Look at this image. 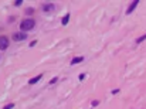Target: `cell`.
I'll return each instance as SVG.
<instances>
[{"instance_id":"1","label":"cell","mask_w":146,"mask_h":109,"mask_svg":"<svg viewBox=\"0 0 146 109\" xmlns=\"http://www.w3.org/2000/svg\"><path fill=\"white\" fill-rule=\"evenodd\" d=\"M34 26H36V21H34V18H24L21 23H20V29L21 31H30V30L34 29Z\"/></svg>"},{"instance_id":"2","label":"cell","mask_w":146,"mask_h":109,"mask_svg":"<svg viewBox=\"0 0 146 109\" xmlns=\"http://www.w3.org/2000/svg\"><path fill=\"white\" fill-rule=\"evenodd\" d=\"M9 47V38L4 37V35H1L0 37V50H6Z\"/></svg>"},{"instance_id":"3","label":"cell","mask_w":146,"mask_h":109,"mask_svg":"<svg viewBox=\"0 0 146 109\" xmlns=\"http://www.w3.org/2000/svg\"><path fill=\"white\" fill-rule=\"evenodd\" d=\"M26 38H27L26 33H14L13 34V40L14 41H21V40H26Z\"/></svg>"},{"instance_id":"4","label":"cell","mask_w":146,"mask_h":109,"mask_svg":"<svg viewBox=\"0 0 146 109\" xmlns=\"http://www.w3.org/2000/svg\"><path fill=\"white\" fill-rule=\"evenodd\" d=\"M138 4H139V0H135V1H132V3L129 4V7L126 9V14H130V13H132V12H133V10L136 9V6H138Z\"/></svg>"},{"instance_id":"5","label":"cell","mask_w":146,"mask_h":109,"mask_svg":"<svg viewBox=\"0 0 146 109\" xmlns=\"http://www.w3.org/2000/svg\"><path fill=\"white\" fill-rule=\"evenodd\" d=\"M54 3H44L43 4V10L44 12H51V10H54Z\"/></svg>"},{"instance_id":"6","label":"cell","mask_w":146,"mask_h":109,"mask_svg":"<svg viewBox=\"0 0 146 109\" xmlns=\"http://www.w3.org/2000/svg\"><path fill=\"white\" fill-rule=\"evenodd\" d=\"M41 77H43V75L40 74V75H37V77H34V78H31V79L28 81V84H30V85H34V84H37V82H38V81L41 79Z\"/></svg>"},{"instance_id":"7","label":"cell","mask_w":146,"mask_h":109,"mask_svg":"<svg viewBox=\"0 0 146 109\" xmlns=\"http://www.w3.org/2000/svg\"><path fill=\"white\" fill-rule=\"evenodd\" d=\"M82 61H84V58L82 57H75L73 60V61H71V65H75V64H79V62H82Z\"/></svg>"},{"instance_id":"8","label":"cell","mask_w":146,"mask_h":109,"mask_svg":"<svg viewBox=\"0 0 146 109\" xmlns=\"http://www.w3.org/2000/svg\"><path fill=\"white\" fill-rule=\"evenodd\" d=\"M68 21H70V14H65V16L62 17V20H61V24L62 26H67Z\"/></svg>"},{"instance_id":"9","label":"cell","mask_w":146,"mask_h":109,"mask_svg":"<svg viewBox=\"0 0 146 109\" xmlns=\"http://www.w3.org/2000/svg\"><path fill=\"white\" fill-rule=\"evenodd\" d=\"M145 40H146V34H143V35H142V37H139V38L136 40V43L139 44V43H142V41H145Z\"/></svg>"},{"instance_id":"10","label":"cell","mask_w":146,"mask_h":109,"mask_svg":"<svg viewBox=\"0 0 146 109\" xmlns=\"http://www.w3.org/2000/svg\"><path fill=\"white\" fill-rule=\"evenodd\" d=\"M13 108H14V103H9V105H6L3 109H13Z\"/></svg>"},{"instance_id":"11","label":"cell","mask_w":146,"mask_h":109,"mask_svg":"<svg viewBox=\"0 0 146 109\" xmlns=\"http://www.w3.org/2000/svg\"><path fill=\"white\" fill-rule=\"evenodd\" d=\"M57 81H58V77H54V78H53V79L50 81V85H53V84H55Z\"/></svg>"},{"instance_id":"12","label":"cell","mask_w":146,"mask_h":109,"mask_svg":"<svg viewBox=\"0 0 146 109\" xmlns=\"http://www.w3.org/2000/svg\"><path fill=\"white\" fill-rule=\"evenodd\" d=\"M13 4H14V6H20V4H23V0H17V1L13 3Z\"/></svg>"},{"instance_id":"13","label":"cell","mask_w":146,"mask_h":109,"mask_svg":"<svg viewBox=\"0 0 146 109\" xmlns=\"http://www.w3.org/2000/svg\"><path fill=\"white\" fill-rule=\"evenodd\" d=\"M98 103H99V102H98V101H94V102H92V106H96Z\"/></svg>"}]
</instances>
